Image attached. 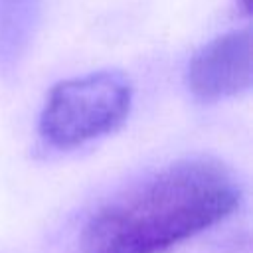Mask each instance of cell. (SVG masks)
Wrapping results in <instances>:
<instances>
[{
	"label": "cell",
	"instance_id": "obj_2",
	"mask_svg": "<svg viewBox=\"0 0 253 253\" xmlns=\"http://www.w3.org/2000/svg\"><path fill=\"white\" fill-rule=\"evenodd\" d=\"M132 97V81L119 69L57 81L38 119L40 138L51 148L69 150L111 134L128 119Z\"/></svg>",
	"mask_w": 253,
	"mask_h": 253
},
{
	"label": "cell",
	"instance_id": "obj_3",
	"mask_svg": "<svg viewBox=\"0 0 253 253\" xmlns=\"http://www.w3.org/2000/svg\"><path fill=\"white\" fill-rule=\"evenodd\" d=\"M188 91L204 103L237 97L251 87V32H225L204 43L186 67Z\"/></svg>",
	"mask_w": 253,
	"mask_h": 253
},
{
	"label": "cell",
	"instance_id": "obj_4",
	"mask_svg": "<svg viewBox=\"0 0 253 253\" xmlns=\"http://www.w3.org/2000/svg\"><path fill=\"white\" fill-rule=\"evenodd\" d=\"M241 2V8L245 10V12H249V6H251V0H239Z\"/></svg>",
	"mask_w": 253,
	"mask_h": 253
},
{
	"label": "cell",
	"instance_id": "obj_1",
	"mask_svg": "<svg viewBox=\"0 0 253 253\" xmlns=\"http://www.w3.org/2000/svg\"><path fill=\"white\" fill-rule=\"evenodd\" d=\"M241 202L215 158L178 160L103 204L81 231L83 253H166L223 221Z\"/></svg>",
	"mask_w": 253,
	"mask_h": 253
}]
</instances>
